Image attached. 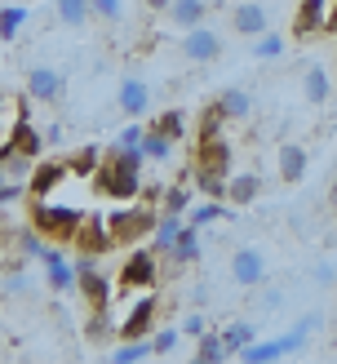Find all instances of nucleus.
<instances>
[{
	"label": "nucleus",
	"mask_w": 337,
	"mask_h": 364,
	"mask_svg": "<svg viewBox=\"0 0 337 364\" xmlns=\"http://www.w3.org/2000/svg\"><path fill=\"white\" fill-rule=\"evenodd\" d=\"M40 262H45V284L53 289V294H67V289H76V262H67L58 249H45Z\"/></svg>",
	"instance_id": "nucleus-17"
},
{
	"label": "nucleus",
	"mask_w": 337,
	"mask_h": 364,
	"mask_svg": "<svg viewBox=\"0 0 337 364\" xmlns=\"http://www.w3.org/2000/svg\"><path fill=\"white\" fill-rule=\"evenodd\" d=\"M222 124H226L222 107H218V102L204 107V112H200V134H195V142H200V138H222Z\"/></svg>",
	"instance_id": "nucleus-32"
},
{
	"label": "nucleus",
	"mask_w": 337,
	"mask_h": 364,
	"mask_svg": "<svg viewBox=\"0 0 337 364\" xmlns=\"http://www.w3.org/2000/svg\"><path fill=\"white\" fill-rule=\"evenodd\" d=\"M173 0H147V9H169Z\"/></svg>",
	"instance_id": "nucleus-47"
},
{
	"label": "nucleus",
	"mask_w": 337,
	"mask_h": 364,
	"mask_svg": "<svg viewBox=\"0 0 337 364\" xmlns=\"http://www.w3.org/2000/svg\"><path fill=\"white\" fill-rule=\"evenodd\" d=\"M76 289H80L89 311H94V306H111V280L94 267V253H84V258L76 262Z\"/></svg>",
	"instance_id": "nucleus-6"
},
{
	"label": "nucleus",
	"mask_w": 337,
	"mask_h": 364,
	"mask_svg": "<svg viewBox=\"0 0 337 364\" xmlns=\"http://www.w3.org/2000/svg\"><path fill=\"white\" fill-rule=\"evenodd\" d=\"M9 147H18V151H23V156H40V147H45V134L40 129H35V124H27L23 116H18L13 120V129H9Z\"/></svg>",
	"instance_id": "nucleus-24"
},
{
	"label": "nucleus",
	"mask_w": 337,
	"mask_h": 364,
	"mask_svg": "<svg viewBox=\"0 0 337 364\" xmlns=\"http://www.w3.org/2000/svg\"><path fill=\"white\" fill-rule=\"evenodd\" d=\"M315 280H319V284H333V280H337V271H333L328 262H319V267H315Z\"/></svg>",
	"instance_id": "nucleus-43"
},
{
	"label": "nucleus",
	"mask_w": 337,
	"mask_h": 364,
	"mask_svg": "<svg viewBox=\"0 0 337 364\" xmlns=\"http://www.w3.org/2000/svg\"><path fill=\"white\" fill-rule=\"evenodd\" d=\"M306 329L311 324H297L293 333H284V338H271V342H248V347H240L236 355L244 360V364H271V360H284V355H293L297 347H306Z\"/></svg>",
	"instance_id": "nucleus-5"
},
{
	"label": "nucleus",
	"mask_w": 337,
	"mask_h": 364,
	"mask_svg": "<svg viewBox=\"0 0 337 364\" xmlns=\"http://www.w3.org/2000/svg\"><path fill=\"white\" fill-rule=\"evenodd\" d=\"M142 134H147L142 124H129V129H124V134L116 138V147H142Z\"/></svg>",
	"instance_id": "nucleus-41"
},
{
	"label": "nucleus",
	"mask_w": 337,
	"mask_h": 364,
	"mask_svg": "<svg viewBox=\"0 0 337 364\" xmlns=\"http://www.w3.org/2000/svg\"><path fill=\"white\" fill-rule=\"evenodd\" d=\"M328 5H333V0H302L297 14H293V36H297V41L319 36L328 27Z\"/></svg>",
	"instance_id": "nucleus-13"
},
{
	"label": "nucleus",
	"mask_w": 337,
	"mask_h": 364,
	"mask_svg": "<svg viewBox=\"0 0 337 364\" xmlns=\"http://www.w3.org/2000/svg\"><path fill=\"white\" fill-rule=\"evenodd\" d=\"M222 218H226V205L222 200H209V205H200L191 213V227H209V223H222Z\"/></svg>",
	"instance_id": "nucleus-36"
},
{
	"label": "nucleus",
	"mask_w": 337,
	"mask_h": 364,
	"mask_svg": "<svg viewBox=\"0 0 337 364\" xmlns=\"http://www.w3.org/2000/svg\"><path fill=\"white\" fill-rule=\"evenodd\" d=\"M173 347H177V329H160V333L151 338V351H155V355H169Z\"/></svg>",
	"instance_id": "nucleus-40"
},
{
	"label": "nucleus",
	"mask_w": 337,
	"mask_h": 364,
	"mask_svg": "<svg viewBox=\"0 0 337 364\" xmlns=\"http://www.w3.org/2000/svg\"><path fill=\"white\" fill-rule=\"evenodd\" d=\"M253 338H258V333H253V324H244V320H240V324H226V329H222V342H226V351H231V355H236L240 347H248Z\"/></svg>",
	"instance_id": "nucleus-33"
},
{
	"label": "nucleus",
	"mask_w": 337,
	"mask_h": 364,
	"mask_svg": "<svg viewBox=\"0 0 337 364\" xmlns=\"http://www.w3.org/2000/svg\"><path fill=\"white\" fill-rule=\"evenodd\" d=\"M187 205H191V191L187 187H169L165 191V213H182Z\"/></svg>",
	"instance_id": "nucleus-39"
},
{
	"label": "nucleus",
	"mask_w": 337,
	"mask_h": 364,
	"mask_svg": "<svg viewBox=\"0 0 337 364\" xmlns=\"http://www.w3.org/2000/svg\"><path fill=\"white\" fill-rule=\"evenodd\" d=\"M328 205H333V213H337V178H333V187H328Z\"/></svg>",
	"instance_id": "nucleus-46"
},
{
	"label": "nucleus",
	"mask_w": 337,
	"mask_h": 364,
	"mask_svg": "<svg viewBox=\"0 0 337 364\" xmlns=\"http://www.w3.org/2000/svg\"><path fill=\"white\" fill-rule=\"evenodd\" d=\"M151 342H142V338H129V347H116L111 351V364H138V360H151Z\"/></svg>",
	"instance_id": "nucleus-29"
},
{
	"label": "nucleus",
	"mask_w": 337,
	"mask_h": 364,
	"mask_svg": "<svg viewBox=\"0 0 337 364\" xmlns=\"http://www.w3.org/2000/svg\"><path fill=\"white\" fill-rule=\"evenodd\" d=\"M58 23L62 27H84L89 18H94V9H89V0H58Z\"/></svg>",
	"instance_id": "nucleus-27"
},
{
	"label": "nucleus",
	"mask_w": 337,
	"mask_h": 364,
	"mask_svg": "<svg viewBox=\"0 0 337 364\" xmlns=\"http://www.w3.org/2000/svg\"><path fill=\"white\" fill-rule=\"evenodd\" d=\"M84 223V213L76 205H58V200H35L31 205V227L45 235V240H62L71 245V235H76V227Z\"/></svg>",
	"instance_id": "nucleus-3"
},
{
	"label": "nucleus",
	"mask_w": 337,
	"mask_h": 364,
	"mask_svg": "<svg viewBox=\"0 0 337 364\" xmlns=\"http://www.w3.org/2000/svg\"><path fill=\"white\" fill-rule=\"evenodd\" d=\"M169 258L177 262V267H187V262H195V258H200V227H182V231H177L173 235V245H169Z\"/></svg>",
	"instance_id": "nucleus-22"
},
{
	"label": "nucleus",
	"mask_w": 337,
	"mask_h": 364,
	"mask_svg": "<svg viewBox=\"0 0 337 364\" xmlns=\"http://www.w3.org/2000/svg\"><path fill=\"white\" fill-rule=\"evenodd\" d=\"M271 27V18H266V5H258V0H240L236 9H231V31H240V36H258Z\"/></svg>",
	"instance_id": "nucleus-16"
},
{
	"label": "nucleus",
	"mask_w": 337,
	"mask_h": 364,
	"mask_svg": "<svg viewBox=\"0 0 337 364\" xmlns=\"http://www.w3.org/2000/svg\"><path fill=\"white\" fill-rule=\"evenodd\" d=\"M31 169H35L31 156H23L18 147H5V151H0V205L31 191Z\"/></svg>",
	"instance_id": "nucleus-4"
},
{
	"label": "nucleus",
	"mask_w": 337,
	"mask_h": 364,
	"mask_svg": "<svg viewBox=\"0 0 337 364\" xmlns=\"http://www.w3.org/2000/svg\"><path fill=\"white\" fill-rule=\"evenodd\" d=\"M218 107L226 120H248V112H253V98L244 94V89H222L218 94Z\"/></svg>",
	"instance_id": "nucleus-26"
},
{
	"label": "nucleus",
	"mask_w": 337,
	"mask_h": 364,
	"mask_svg": "<svg viewBox=\"0 0 337 364\" xmlns=\"http://www.w3.org/2000/svg\"><path fill=\"white\" fill-rule=\"evenodd\" d=\"M222 360H231L222 333H209V329H204L200 338H195V364H222Z\"/></svg>",
	"instance_id": "nucleus-25"
},
{
	"label": "nucleus",
	"mask_w": 337,
	"mask_h": 364,
	"mask_svg": "<svg viewBox=\"0 0 337 364\" xmlns=\"http://www.w3.org/2000/svg\"><path fill=\"white\" fill-rule=\"evenodd\" d=\"M165 14H169V23H173V27L191 31V27H200V23H204L209 5H204V0H173V5H169Z\"/></svg>",
	"instance_id": "nucleus-23"
},
{
	"label": "nucleus",
	"mask_w": 337,
	"mask_h": 364,
	"mask_svg": "<svg viewBox=\"0 0 337 364\" xmlns=\"http://www.w3.org/2000/svg\"><path fill=\"white\" fill-rule=\"evenodd\" d=\"M71 245H76L80 253H94V258H98V253H106V249H111L116 240H111V231H106V218H89L84 213V223L76 227V235H71Z\"/></svg>",
	"instance_id": "nucleus-12"
},
{
	"label": "nucleus",
	"mask_w": 337,
	"mask_h": 364,
	"mask_svg": "<svg viewBox=\"0 0 337 364\" xmlns=\"http://www.w3.org/2000/svg\"><path fill=\"white\" fill-rule=\"evenodd\" d=\"M62 94H67V80L58 67H31L27 71V98L31 102L53 107V102H62Z\"/></svg>",
	"instance_id": "nucleus-8"
},
{
	"label": "nucleus",
	"mask_w": 337,
	"mask_h": 364,
	"mask_svg": "<svg viewBox=\"0 0 337 364\" xmlns=\"http://www.w3.org/2000/svg\"><path fill=\"white\" fill-rule=\"evenodd\" d=\"M258 196H262V178H258V173L244 169V173H231V178H226V196H222L226 205H253Z\"/></svg>",
	"instance_id": "nucleus-21"
},
{
	"label": "nucleus",
	"mask_w": 337,
	"mask_h": 364,
	"mask_svg": "<svg viewBox=\"0 0 337 364\" xmlns=\"http://www.w3.org/2000/svg\"><path fill=\"white\" fill-rule=\"evenodd\" d=\"M151 324H155V302H151V298H138V302L129 306V316H120L116 333H120V342H129V338H147V333H151Z\"/></svg>",
	"instance_id": "nucleus-15"
},
{
	"label": "nucleus",
	"mask_w": 337,
	"mask_h": 364,
	"mask_svg": "<svg viewBox=\"0 0 337 364\" xmlns=\"http://www.w3.org/2000/svg\"><path fill=\"white\" fill-rule=\"evenodd\" d=\"M302 98H306L311 107H324L333 98V76L324 63H311L306 71H302Z\"/></svg>",
	"instance_id": "nucleus-18"
},
{
	"label": "nucleus",
	"mask_w": 337,
	"mask_h": 364,
	"mask_svg": "<svg viewBox=\"0 0 337 364\" xmlns=\"http://www.w3.org/2000/svg\"><path fill=\"white\" fill-rule=\"evenodd\" d=\"M89 9H94V18H102V23H120L124 0H89Z\"/></svg>",
	"instance_id": "nucleus-38"
},
{
	"label": "nucleus",
	"mask_w": 337,
	"mask_h": 364,
	"mask_svg": "<svg viewBox=\"0 0 337 364\" xmlns=\"http://www.w3.org/2000/svg\"><path fill=\"white\" fill-rule=\"evenodd\" d=\"M23 23H27V9L23 5H5L0 9V41H13V36L23 31Z\"/></svg>",
	"instance_id": "nucleus-31"
},
{
	"label": "nucleus",
	"mask_w": 337,
	"mask_h": 364,
	"mask_svg": "<svg viewBox=\"0 0 337 364\" xmlns=\"http://www.w3.org/2000/svg\"><path fill=\"white\" fill-rule=\"evenodd\" d=\"M177 231H182V223H177V213H165V218L155 223V231H151V245H155L160 253H169V245H173V235H177Z\"/></svg>",
	"instance_id": "nucleus-28"
},
{
	"label": "nucleus",
	"mask_w": 337,
	"mask_h": 364,
	"mask_svg": "<svg viewBox=\"0 0 337 364\" xmlns=\"http://www.w3.org/2000/svg\"><path fill=\"white\" fill-rule=\"evenodd\" d=\"M142 165H147V156H142V147H116L111 156L98 165L94 173V187L106 196V200H133L142 191Z\"/></svg>",
	"instance_id": "nucleus-1"
},
{
	"label": "nucleus",
	"mask_w": 337,
	"mask_h": 364,
	"mask_svg": "<svg viewBox=\"0 0 337 364\" xmlns=\"http://www.w3.org/2000/svg\"><path fill=\"white\" fill-rule=\"evenodd\" d=\"M151 129H160V134H165V138H187V116L182 112H165V116H160L155 124H151Z\"/></svg>",
	"instance_id": "nucleus-35"
},
{
	"label": "nucleus",
	"mask_w": 337,
	"mask_h": 364,
	"mask_svg": "<svg viewBox=\"0 0 337 364\" xmlns=\"http://www.w3.org/2000/svg\"><path fill=\"white\" fill-rule=\"evenodd\" d=\"M45 142H62V124H49V129H40Z\"/></svg>",
	"instance_id": "nucleus-44"
},
{
	"label": "nucleus",
	"mask_w": 337,
	"mask_h": 364,
	"mask_svg": "<svg viewBox=\"0 0 337 364\" xmlns=\"http://www.w3.org/2000/svg\"><path fill=\"white\" fill-rule=\"evenodd\" d=\"M169 151H173V138H165L160 129L142 134V156H147V160H169Z\"/></svg>",
	"instance_id": "nucleus-30"
},
{
	"label": "nucleus",
	"mask_w": 337,
	"mask_h": 364,
	"mask_svg": "<svg viewBox=\"0 0 337 364\" xmlns=\"http://www.w3.org/2000/svg\"><path fill=\"white\" fill-rule=\"evenodd\" d=\"M67 173H71V165H62V160H53V165H35V169H31V196H35V200L53 196V191L67 182Z\"/></svg>",
	"instance_id": "nucleus-20"
},
{
	"label": "nucleus",
	"mask_w": 337,
	"mask_h": 364,
	"mask_svg": "<svg viewBox=\"0 0 337 364\" xmlns=\"http://www.w3.org/2000/svg\"><path fill=\"white\" fill-rule=\"evenodd\" d=\"M182 53H187L191 63H218L222 58V36L200 23V27H191L182 36Z\"/></svg>",
	"instance_id": "nucleus-10"
},
{
	"label": "nucleus",
	"mask_w": 337,
	"mask_h": 364,
	"mask_svg": "<svg viewBox=\"0 0 337 364\" xmlns=\"http://www.w3.org/2000/svg\"><path fill=\"white\" fill-rule=\"evenodd\" d=\"M280 53H284V36H275V31H262L258 36V41H253V58H280Z\"/></svg>",
	"instance_id": "nucleus-34"
},
{
	"label": "nucleus",
	"mask_w": 337,
	"mask_h": 364,
	"mask_svg": "<svg viewBox=\"0 0 337 364\" xmlns=\"http://www.w3.org/2000/svg\"><path fill=\"white\" fill-rule=\"evenodd\" d=\"M324 31H337V0L328 5V27H324Z\"/></svg>",
	"instance_id": "nucleus-45"
},
{
	"label": "nucleus",
	"mask_w": 337,
	"mask_h": 364,
	"mask_svg": "<svg viewBox=\"0 0 337 364\" xmlns=\"http://www.w3.org/2000/svg\"><path fill=\"white\" fill-rule=\"evenodd\" d=\"M191 169L209 173V178H231V142L226 138H200L195 142V156H191Z\"/></svg>",
	"instance_id": "nucleus-7"
},
{
	"label": "nucleus",
	"mask_w": 337,
	"mask_h": 364,
	"mask_svg": "<svg viewBox=\"0 0 337 364\" xmlns=\"http://www.w3.org/2000/svg\"><path fill=\"white\" fill-rule=\"evenodd\" d=\"M160 223V213L147 209V205H133V200H124V205L116 213H106V231H111V240L116 245H142V240H151V231Z\"/></svg>",
	"instance_id": "nucleus-2"
},
{
	"label": "nucleus",
	"mask_w": 337,
	"mask_h": 364,
	"mask_svg": "<svg viewBox=\"0 0 337 364\" xmlns=\"http://www.w3.org/2000/svg\"><path fill=\"white\" fill-rule=\"evenodd\" d=\"M275 169H280L284 182H302V178H306V169H311L306 147H297V142H280V151H275Z\"/></svg>",
	"instance_id": "nucleus-19"
},
{
	"label": "nucleus",
	"mask_w": 337,
	"mask_h": 364,
	"mask_svg": "<svg viewBox=\"0 0 337 364\" xmlns=\"http://www.w3.org/2000/svg\"><path fill=\"white\" fill-rule=\"evenodd\" d=\"M116 102H120V112L129 116V120L147 116V112H151V85H147V80H138V76H124V80H120Z\"/></svg>",
	"instance_id": "nucleus-14"
},
{
	"label": "nucleus",
	"mask_w": 337,
	"mask_h": 364,
	"mask_svg": "<svg viewBox=\"0 0 337 364\" xmlns=\"http://www.w3.org/2000/svg\"><path fill=\"white\" fill-rule=\"evenodd\" d=\"M182 333H191V338H200V333H204V316H195V311H191V316L182 320Z\"/></svg>",
	"instance_id": "nucleus-42"
},
{
	"label": "nucleus",
	"mask_w": 337,
	"mask_h": 364,
	"mask_svg": "<svg viewBox=\"0 0 337 364\" xmlns=\"http://www.w3.org/2000/svg\"><path fill=\"white\" fill-rule=\"evenodd\" d=\"M155 276H160V267H155V258H151V249H138V253H129V258H124V267H120V289H124V294H129V289H151Z\"/></svg>",
	"instance_id": "nucleus-9"
},
{
	"label": "nucleus",
	"mask_w": 337,
	"mask_h": 364,
	"mask_svg": "<svg viewBox=\"0 0 337 364\" xmlns=\"http://www.w3.org/2000/svg\"><path fill=\"white\" fill-rule=\"evenodd\" d=\"M231 280L236 284H244V289H253V284H262L266 280V253L262 249H236L231 253Z\"/></svg>",
	"instance_id": "nucleus-11"
},
{
	"label": "nucleus",
	"mask_w": 337,
	"mask_h": 364,
	"mask_svg": "<svg viewBox=\"0 0 337 364\" xmlns=\"http://www.w3.org/2000/svg\"><path fill=\"white\" fill-rule=\"evenodd\" d=\"M98 165H102L98 147H84L76 160H71V173H80V178H94V173H98Z\"/></svg>",
	"instance_id": "nucleus-37"
}]
</instances>
